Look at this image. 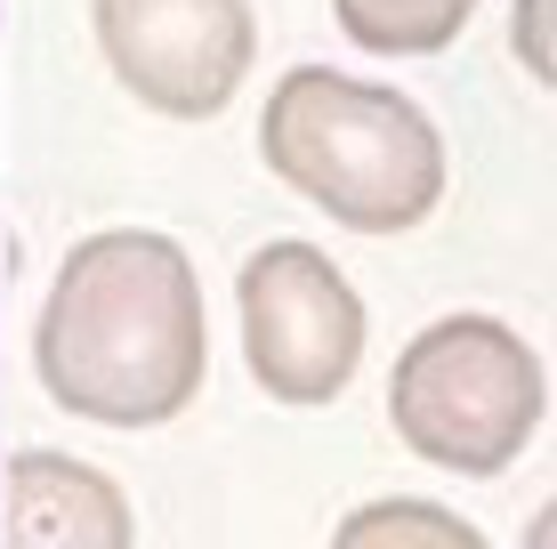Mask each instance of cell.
I'll return each mask as SVG.
<instances>
[{"label":"cell","mask_w":557,"mask_h":549,"mask_svg":"<svg viewBox=\"0 0 557 549\" xmlns=\"http://www.w3.org/2000/svg\"><path fill=\"white\" fill-rule=\"evenodd\" d=\"M33 372L49 404L98 428H162L210 380V324L195 259L153 226H106L57 267Z\"/></svg>","instance_id":"cell-1"},{"label":"cell","mask_w":557,"mask_h":549,"mask_svg":"<svg viewBox=\"0 0 557 549\" xmlns=\"http://www.w3.org/2000/svg\"><path fill=\"white\" fill-rule=\"evenodd\" d=\"M0 549H138V517L106 469L25 445L0 469Z\"/></svg>","instance_id":"cell-6"},{"label":"cell","mask_w":557,"mask_h":549,"mask_svg":"<svg viewBox=\"0 0 557 549\" xmlns=\"http://www.w3.org/2000/svg\"><path fill=\"white\" fill-rule=\"evenodd\" d=\"M259 154L348 235H412L445 202V138L405 89L339 65H292L267 89Z\"/></svg>","instance_id":"cell-2"},{"label":"cell","mask_w":557,"mask_h":549,"mask_svg":"<svg viewBox=\"0 0 557 549\" xmlns=\"http://www.w3.org/2000/svg\"><path fill=\"white\" fill-rule=\"evenodd\" d=\"M509 49L542 89H557V0H517L509 9Z\"/></svg>","instance_id":"cell-9"},{"label":"cell","mask_w":557,"mask_h":549,"mask_svg":"<svg viewBox=\"0 0 557 549\" xmlns=\"http://www.w3.org/2000/svg\"><path fill=\"white\" fill-rule=\"evenodd\" d=\"M339 33L372 57H436L460 41L476 0H332Z\"/></svg>","instance_id":"cell-7"},{"label":"cell","mask_w":557,"mask_h":549,"mask_svg":"<svg viewBox=\"0 0 557 549\" xmlns=\"http://www.w3.org/2000/svg\"><path fill=\"white\" fill-rule=\"evenodd\" d=\"M243 364L275 404H332L363 364V299L315 242H267L235 275Z\"/></svg>","instance_id":"cell-4"},{"label":"cell","mask_w":557,"mask_h":549,"mask_svg":"<svg viewBox=\"0 0 557 549\" xmlns=\"http://www.w3.org/2000/svg\"><path fill=\"white\" fill-rule=\"evenodd\" d=\"M549 412V372L502 315H445L396 355L388 421L429 469L502 477Z\"/></svg>","instance_id":"cell-3"},{"label":"cell","mask_w":557,"mask_h":549,"mask_svg":"<svg viewBox=\"0 0 557 549\" xmlns=\"http://www.w3.org/2000/svg\"><path fill=\"white\" fill-rule=\"evenodd\" d=\"M0 283H9V275H0Z\"/></svg>","instance_id":"cell-11"},{"label":"cell","mask_w":557,"mask_h":549,"mask_svg":"<svg viewBox=\"0 0 557 549\" xmlns=\"http://www.w3.org/2000/svg\"><path fill=\"white\" fill-rule=\"evenodd\" d=\"M332 549H493V541L436 501H363L339 517Z\"/></svg>","instance_id":"cell-8"},{"label":"cell","mask_w":557,"mask_h":549,"mask_svg":"<svg viewBox=\"0 0 557 549\" xmlns=\"http://www.w3.org/2000/svg\"><path fill=\"white\" fill-rule=\"evenodd\" d=\"M525 549H557V501H549V509H533V525H525Z\"/></svg>","instance_id":"cell-10"},{"label":"cell","mask_w":557,"mask_h":549,"mask_svg":"<svg viewBox=\"0 0 557 549\" xmlns=\"http://www.w3.org/2000/svg\"><path fill=\"white\" fill-rule=\"evenodd\" d=\"M106 73L162 122H210L235 105L259 57L251 0H89Z\"/></svg>","instance_id":"cell-5"}]
</instances>
